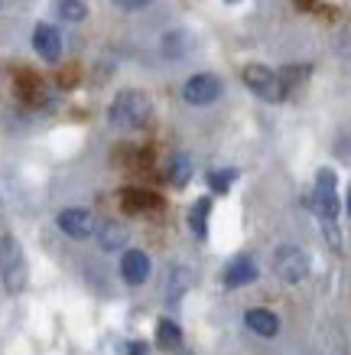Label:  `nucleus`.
<instances>
[{"label":"nucleus","instance_id":"1","mask_svg":"<svg viewBox=\"0 0 351 355\" xmlns=\"http://www.w3.org/2000/svg\"><path fill=\"white\" fill-rule=\"evenodd\" d=\"M153 121V101L140 88H124L107 105V124L114 130H143Z\"/></svg>","mask_w":351,"mask_h":355},{"label":"nucleus","instance_id":"2","mask_svg":"<svg viewBox=\"0 0 351 355\" xmlns=\"http://www.w3.org/2000/svg\"><path fill=\"white\" fill-rule=\"evenodd\" d=\"M0 284L3 291L17 297L26 291L30 284V264H26V251H23L17 235H0Z\"/></svg>","mask_w":351,"mask_h":355},{"label":"nucleus","instance_id":"3","mask_svg":"<svg viewBox=\"0 0 351 355\" xmlns=\"http://www.w3.org/2000/svg\"><path fill=\"white\" fill-rule=\"evenodd\" d=\"M241 82L247 85V92H254L260 101H270V105H277V101H283V98H287V85H283L280 72H273V69H270V65H264V62L244 65Z\"/></svg>","mask_w":351,"mask_h":355},{"label":"nucleus","instance_id":"4","mask_svg":"<svg viewBox=\"0 0 351 355\" xmlns=\"http://www.w3.org/2000/svg\"><path fill=\"white\" fill-rule=\"evenodd\" d=\"M312 212L322 218V222H339V180H335V170L322 166L316 173V186H312Z\"/></svg>","mask_w":351,"mask_h":355},{"label":"nucleus","instance_id":"5","mask_svg":"<svg viewBox=\"0 0 351 355\" xmlns=\"http://www.w3.org/2000/svg\"><path fill=\"white\" fill-rule=\"evenodd\" d=\"M179 95L192 108H208V105H215L224 95V82L215 72H195V76H189L182 82Z\"/></svg>","mask_w":351,"mask_h":355},{"label":"nucleus","instance_id":"6","mask_svg":"<svg viewBox=\"0 0 351 355\" xmlns=\"http://www.w3.org/2000/svg\"><path fill=\"white\" fill-rule=\"evenodd\" d=\"M273 274L283 284H303L309 277V254L299 245H280L273 251Z\"/></svg>","mask_w":351,"mask_h":355},{"label":"nucleus","instance_id":"7","mask_svg":"<svg viewBox=\"0 0 351 355\" xmlns=\"http://www.w3.org/2000/svg\"><path fill=\"white\" fill-rule=\"evenodd\" d=\"M55 225L62 232L65 238H72V241H85V238H95V212L85 209V205H69L62 209L59 216H55Z\"/></svg>","mask_w":351,"mask_h":355},{"label":"nucleus","instance_id":"8","mask_svg":"<svg viewBox=\"0 0 351 355\" xmlns=\"http://www.w3.org/2000/svg\"><path fill=\"white\" fill-rule=\"evenodd\" d=\"M30 43H33V53L39 55L43 62L55 65L59 59H62L65 53V40H62V30L55 26V23H36L33 26V36H30Z\"/></svg>","mask_w":351,"mask_h":355},{"label":"nucleus","instance_id":"9","mask_svg":"<svg viewBox=\"0 0 351 355\" xmlns=\"http://www.w3.org/2000/svg\"><path fill=\"white\" fill-rule=\"evenodd\" d=\"M150 270H153V261H150L147 251H140V248H127V251H120V277H124V284H130V287L147 284Z\"/></svg>","mask_w":351,"mask_h":355},{"label":"nucleus","instance_id":"10","mask_svg":"<svg viewBox=\"0 0 351 355\" xmlns=\"http://www.w3.org/2000/svg\"><path fill=\"white\" fill-rule=\"evenodd\" d=\"M260 268H257L254 254H234L228 264H224V274H222V284L228 291H237V287H247V284H254Z\"/></svg>","mask_w":351,"mask_h":355},{"label":"nucleus","instance_id":"11","mask_svg":"<svg viewBox=\"0 0 351 355\" xmlns=\"http://www.w3.org/2000/svg\"><path fill=\"white\" fill-rule=\"evenodd\" d=\"M95 241L105 254H120L127 248V225L117 218H101L95 225Z\"/></svg>","mask_w":351,"mask_h":355},{"label":"nucleus","instance_id":"12","mask_svg":"<svg viewBox=\"0 0 351 355\" xmlns=\"http://www.w3.org/2000/svg\"><path fill=\"white\" fill-rule=\"evenodd\" d=\"M192 176H195V160H192L189 153H172L170 160H166V183L176 186V189H186L192 183Z\"/></svg>","mask_w":351,"mask_h":355},{"label":"nucleus","instance_id":"13","mask_svg":"<svg viewBox=\"0 0 351 355\" xmlns=\"http://www.w3.org/2000/svg\"><path fill=\"white\" fill-rule=\"evenodd\" d=\"M244 326L254 336H264V339H273L280 333V316L277 313L264 310V306H254V310L244 313Z\"/></svg>","mask_w":351,"mask_h":355},{"label":"nucleus","instance_id":"14","mask_svg":"<svg viewBox=\"0 0 351 355\" xmlns=\"http://www.w3.org/2000/svg\"><path fill=\"white\" fill-rule=\"evenodd\" d=\"M153 345L160 349V352H170L176 355L182 345V329L176 320H170V316H163L160 323H156V336H153Z\"/></svg>","mask_w":351,"mask_h":355},{"label":"nucleus","instance_id":"15","mask_svg":"<svg viewBox=\"0 0 351 355\" xmlns=\"http://www.w3.org/2000/svg\"><path fill=\"white\" fill-rule=\"evenodd\" d=\"M208 218H212V196H202V199H195L189 209V228L192 235L199 238V241H205L208 238Z\"/></svg>","mask_w":351,"mask_h":355},{"label":"nucleus","instance_id":"16","mask_svg":"<svg viewBox=\"0 0 351 355\" xmlns=\"http://www.w3.org/2000/svg\"><path fill=\"white\" fill-rule=\"evenodd\" d=\"M237 183V170L234 166H215L205 173V186L212 196H228V189Z\"/></svg>","mask_w":351,"mask_h":355},{"label":"nucleus","instance_id":"17","mask_svg":"<svg viewBox=\"0 0 351 355\" xmlns=\"http://www.w3.org/2000/svg\"><path fill=\"white\" fill-rule=\"evenodd\" d=\"M53 13L62 23H72V26H75V23H85L88 20V3H85V0H55Z\"/></svg>","mask_w":351,"mask_h":355},{"label":"nucleus","instance_id":"18","mask_svg":"<svg viewBox=\"0 0 351 355\" xmlns=\"http://www.w3.org/2000/svg\"><path fill=\"white\" fill-rule=\"evenodd\" d=\"M189 46H192V40L186 36V30H172L163 36V55L166 59H182V55L189 53Z\"/></svg>","mask_w":351,"mask_h":355},{"label":"nucleus","instance_id":"19","mask_svg":"<svg viewBox=\"0 0 351 355\" xmlns=\"http://www.w3.org/2000/svg\"><path fill=\"white\" fill-rule=\"evenodd\" d=\"M189 291V270L182 268H170V284H166V297H170V303H176L182 297V293Z\"/></svg>","mask_w":351,"mask_h":355},{"label":"nucleus","instance_id":"20","mask_svg":"<svg viewBox=\"0 0 351 355\" xmlns=\"http://www.w3.org/2000/svg\"><path fill=\"white\" fill-rule=\"evenodd\" d=\"M147 205H160V199H153L150 193H124V209L127 212H140V209H147Z\"/></svg>","mask_w":351,"mask_h":355},{"label":"nucleus","instance_id":"21","mask_svg":"<svg viewBox=\"0 0 351 355\" xmlns=\"http://www.w3.org/2000/svg\"><path fill=\"white\" fill-rule=\"evenodd\" d=\"M117 10H124V13H137V10H147L153 0H111Z\"/></svg>","mask_w":351,"mask_h":355},{"label":"nucleus","instance_id":"22","mask_svg":"<svg viewBox=\"0 0 351 355\" xmlns=\"http://www.w3.org/2000/svg\"><path fill=\"white\" fill-rule=\"evenodd\" d=\"M124 355H150V343H143V339H127V343H124Z\"/></svg>","mask_w":351,"mask_h":355},{"label":"nucleus","instance_id":"23","mask_svg":"<svg viewBox=\"0 0 351 355\" xmlns=\"http://www.w3.org/2000/svg\"><path fill=\"white\" fill-rule=\"evenodd\" d=\"M345 209H348V216H351V186H348V196H345Z\"/></svg>","mask_w":351,"mask_h":355},{"label":"nucleus","instance_id":"24","mask_svg":"<svg viewBox=\"0 0 351 355\" xmlns=\"http://www.w3.org/2000/svg\"><path fill=\"white\" fill-rule=\"evenodd\" d=\"M224 3H231V7H234V3H241V0H224Z\"/></svg>","mask_w":351,"mask_h":355},{"label":"nucleus","instance_id":"25","mask_svg":"<svg viewBox=\"0 0 351 355\" xmlns=\"http://www.w3.org/2000/svg\"><path fill=\"white\" fill-rule=\"evenodd\" d=\"M176 355H195V352H176Z\"/></svg>","mask_w":351,"mask_h":355},{"label":"nucleus","instance_id":"26","mask_svg":"<svg viewBox=\"0 0 351 355\" xmlns=\"http://www.w3.org/2000/svg\"><path fill=\"white\" fill-rule=\"evenodd\" d=\"M0 7H3V0H0Z\"/></svg>","mask_w":351,"mask_h":355}]
</instances>
